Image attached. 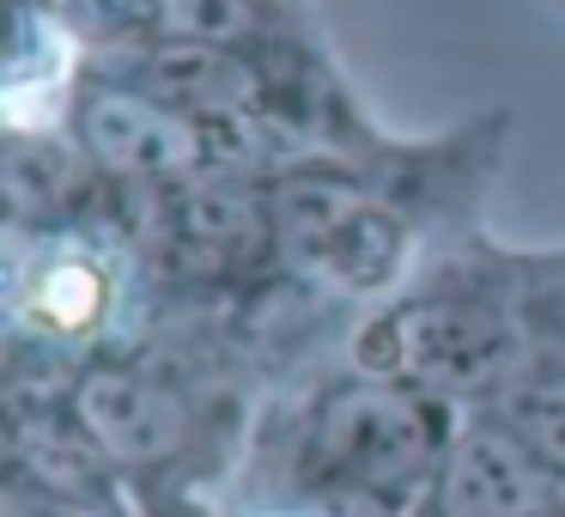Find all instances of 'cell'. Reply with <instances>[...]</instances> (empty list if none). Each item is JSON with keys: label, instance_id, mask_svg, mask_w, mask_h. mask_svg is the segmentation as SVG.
<instances>
[{"label": "cell", "instance_id": "6da1fadb", "mask_svg": "<svg viewBox=\"0 0 565 517\" xmlns=\"http://www.w3.org/2000/svg\"><path fill=\"white\" fill-rule=\"evenodd\" d=\"M444 426H450V414L438 395L407 390V383H359L322 408L310 456L329 487L402 493L438 463Z\"/></svg>", "mask_w": 565, "mask_h": 517}, {"label": "cell", "instance_id": "7a4b0ae2", "mask_svg": "<svg viewBox=\"0 0 565 517\" xmlns=\"http://www.w3.org/2000/svg\"><path fill=\"white\" fill-rule=\"evenodd\" d=\"M511 329L504 317H492L487 305H407L395 317L371 323L365 341H359V359L371 371H383L390 383H407V390H480V383H499L511 371Z\"/></svg>", "mask_w": 565, "mask_h": 517}, {"label": "cell", "instance_id": "3957f363", "mask_svg": "<svg viewBox=\"0 0 565 517\" xmlns=\"http://www.w3.org/2000/svg\"><path fill=\"white\" fill-rule=\"evenodd\" d=\"M280 238L298 268L317 274L334 293H377L402 268V225L371 196L347 183H286L280 196Z\"/></svg>", "mask_w": 565, "mask_h": 517}, {"label": "cell", "instance_id": "277c9868", "mask_svg": "<svg viewBox=\"0 0 565 517\" xmlns=\"http://www.w3.org/2000/svg\"><path fill=\"white\" fill-rule=\"evenodd\" d=\"M553 487L511 426H475L438 468V517H547Z\"/></svg>", "mask_w": 565, "mask_h": 517}, {"label": "cell", "instance_id": "5b68a950", "mask_svg": "<svg viewBox=\"0 0 565 517\" xmlns=\"http://www.w3.org/2000/svg\"><path fill=\"white\" fill-rule=\"evenodd\" d=\"M79 123H86V147L110 171H128V177H171V171H189L201 159L195 123H183L164 98L98 92V98H86Z\"/></svg>", "mask_w": 565, "mask_h": 517}, {"label": "cell", "instance_id": "8992f818", "mask_svg": "<svg viewBox=\"0 0 565 517\" xmlns=\"http://www.w3.org/2000/svg\"><path fill=\"white\" fill-rule=\"evenodd\" d=\"M79 426L122 463H159L183 444V402L135 371H92L74 395Z\"/></svg>", "mask_w": 565, "mask_h": 517}, {"label": "cell", "instance_id": "52a82bcc", "mask_svg": "<svg viewBox=\"0 0 565 517\" xmlns=\"http://www.w3.org/2000/svg\"><path fill=\"white\" fill-rule=\"evenodd\" d=\"M152 98L183 104V110H237L249 98V80L207 43H177L152 62Z\"/></svg>", "mask_w": 565, "mask_h": 517}, {"label": "cell", "instance_id": "ba28073f", "mask_svg": "<svg viewBox=\"0 0 565 517\" xmlns=\"http://www.w3.org/2000/svg\"><path fill=\"white\" fill-rule=\"evenodd\" d=\"M504 426L535 451V463L565 487V378H535L504 395Z\"/></svg>", "mask_w": 565, "mask_h": 517}, {"label": "cell", "instance_id": "9c48e42d", "mask_svg": "<svg viewBox=\"0 0 565 517\" xmlns=\"http://www.w3.org/2000/svg\"><path fill=\"white\" fill-rule=\"evenodd\" d=\"M104 310V274H92L86 262H55L38 281V317L50 329H86Z\"/></svg>", "mask_w": 565, "mask_h": 517}, {"label": "cell", "instance_id": "30bf717a", "mask_svg": "<svg viewBox=\"0 0 565 517\" xmlns=\"http://www.w3.org/2000/svg\"><path fill=\"white\" fill-rule=\"evenodd\" d=\"M183 232H189V244H195V238L201 244H249V238H256V220H249V208L232 196H195L183 213Z\"/></svg>", "mask_w": 565, "mask_h": 517}, {"label": "cell", "instance_id": "8fae6325", "mask_svg": "<svg viewBox=\"0 0 565 517\" xmlns=\"http://www.w3.org/2000/svg\"><path fill=\"white\" fill-rule=\"evenodd\" d=\"M244 19H249L244 0H171V25L189 43H225L244 31Z\"/></svg>", "mask_w": 565, "mask_h": 517}]
</instances>
